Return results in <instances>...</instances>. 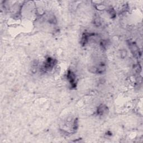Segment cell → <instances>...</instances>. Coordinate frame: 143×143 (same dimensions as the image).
I'll return each instance as SVG.
<instances>
[{
	"mask_svg": "<svg viewBox=\"0 0 143 143\" xmlns=\"http://www.w3.org/2000/svg\"><path fill=\"white\" fill-rule=\"evenodd\" d=\"M56 63L57 62L54 59L51 57H48V58H47V59H46L44 64L42 66L41 70H43L44 72L51 70L53 67L55 66Z\"/></svg>",
	"mask_w": 143,
	"mask_h": 143,
	"instance_id": "obj_1",
	"label": "cell"
},
{
	"mask_svg": "<svg viewBox=\"0 0 143 143\" xmlns=\"http://www.w3.org/2000/svg\"><path fill=\"white\" fill-rule=\"evenodd\" d=\"M67 78L73 88L75 87V75L72 70H68L67 74Z\"/></svg>",
	"mask_w": 143,
	"mask_h": 143,
	"instance_id": "obj_2",
	"label": "cell"
},
{
	"mask_svg": "<svg viewBox=\"0 0 143 143\" xmlns=\"http://www.w3.org/2000/svg\"><path fill=\"white\" fill-rule=\"evenodd\" d=\"M94 34H90V33H84L82 35V39H81V44L83 45H86L88 41H89L90 37H91L92 35H93Z\"/></svg>",
	"mask_w": 143,
	"mask_h": 143,
	"instance_id": "obj_3",
	"label": "cell"
},
{
	"mask_svg": "<svg viewBox=\"0 0 143 143\" xmlns=\"http://www.w3.org/2000/svg\"><path fill=\"white\" fill-rule=\"evenodd\" d=\"M108 108L107 106H104L103 104H101L98 107L97 110V114L100 116L103 115L104 113L107 112Z\"/></svg>",
	"mask_w": 143,
	"mask_h": 143,
	"instance_id": "obj_4",
	"label": "cell"
},
{
	"mask_svg": "<svg viewBox=\"0 0 143 143\" xmlns=\"http://www.w3.org/2000/svg\"><path fill=\"white\" fill-rule=\"evenodd\" d=\"M129 47L130 49H131V51L133 53V54H135V56L138 55L139 52V50L138 46L135 44H134V43H130Z\"/></svg>",
	"mask_w": 143,
	"mask_h": 143,
	"instance_id": "obj_5",
	"label": "cell"
},
{
	"mask_svg": "<svg viewBox=\"0 0 143 143\" xmlns=\"http://www.w3.org/2000/svg\"><path fill=\"white\" fill-rule=\"evenodd\" d=\"M108 14H109V15H110L111 18H115V16H116V12H115V10H113V8H109V10H108Z\"/></svg>",
	"mask_w": 143,
	"mask_h": 143,
	"instance_id": "obj_6",
	"label": "cell"
},
{
	"mask_svg": "<svg viewBox=\"0 0 143 143\" xmlns=\"http://www.w3.org/2000/svg\"><path fill=\"white\" fill-rule=\"evenodd\" d=\"M101 20L100 19H99V18H98V17H97V18H95L94 19V24L95 25H96V26H99L100 25H101Z\"/></svg>",
	"mask_w": 143,
	"mask_h": 143,
	"instance_id": "obj_7",
	"label": "cell"
},
{
	"mask_svg": "<svg viewBox=\"0 0 143 143\" xmlns=\"http://www.w3.org/2000/svg\"><path fill=\"white\" fill-rule=\"evenodd\" d=\"M126 54H127V52L126 50H123L121 51V57L122 58H125L126 56Z\"/></svg>",
	"mask_w": 143,
	"mask_h": 143,
	"instance_id": "obj_8",
	"label": "cell"
}]
</instances>
